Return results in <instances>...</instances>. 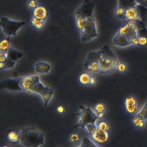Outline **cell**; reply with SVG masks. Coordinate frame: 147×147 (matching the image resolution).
<instances>
[{"label": "cell", "instance_id": "cell-1", "mask_svg": "<svg viewBox=\"0 0 147 147\" xmlns=\"http://www.w3.org/2000/svg\"><path fill=\"white\" fill-rule=\"evenodd\" d=\"M20 90L28 93L35 92L41 95L46 107L51 99L53 92L48 87L44 85L41 82L39 77L36 75L28 76L18 78Z\"/></svg>", "mask_w": 147, "mask_h": 147}, {"label": "cell", "instance_id": "cell-2", "mask_svg": "<svg viewBox=\"0 0 147 147\" xmlns=\"http://www.w3.org/2000/svg\"><path fill=\"white\" fill-rule=\"evenodd\" d=\"M75 25L82 42L86 43L95 40L98 35L94 16L75 17Z\"/></svg>", "mask_w": 147, "mask_h": 147}, {"label": "cell", "instance_id": "cell-3", "mask_svg": "<svg viewBox=\"0 0 147 147\" xmlns=\"http://www.w3.org/2000/svg\"><path fill=\"white\" fill-rule=\"evenodd\" d=\"M19 141L25 147H37L44 144V135L33 126L22 129L19 134Z\"/></svg>", "mask_w": 147, "mask_h": 147}, {"label": "cell", "instance_id": "cell-4", "mask_svg": "<svg viewBox=\"0 0 147 147\" xmlns=\"http://www.w3.org/2000/svg\"><path fill=\"white\" fill-rule=\"evenodd\" d=\"M99 49V60L100 68L99 74H110L114 71L112 61L116 57V55L110 47L107 45L104 46Z\"/></svg>", "mask_w": 147, "mask_h": 147}, {"label": "cell", "instance_id": "cell-5", "mask_svg": "<svg viewBox=\"0 0 147 147\" xmlns=\"http://www.w3.org/2000/svg\"><path fill=\"white\" fill-rule=\"evenodd\" d=\"M99 56V49L89 52L84 62V68L91 73L99 74L100 68Z\"/></svg>", "mask_w": 147, "mask_h": 147}, {"label": "cell", "instance_id": "cell-6", "mask_svg": "<svg viewBox=\"0 0 147 147\" xmlns=\"http://www.w3.org/2000/svg\"><path fill=\"white\" fill-rule=\"evenodd\" d=\"M25 24L23 21L12 20L6 17H2L0 26L4 33L7 36H15L18 30Z\"/></svg>", "mask_w": 147, "mask_h": 147}, {"label": "cell", "instance_id": "cell-7", "mask_svg": "<svg viewBox=\"0 0 147 147\" xmlns=\"http://www.w3.org/2000/svg\"><path fill=\"white\" fill-rule=\"evenodd\" d=\"M125 21L119 26L117 32L129 38L137 35L138 30L144 26L139 25L138 24V21L135 22Z\"/></svg>", "mask_w": 147, "mask_h": 147}, {"label": "cell", "instance_id": "cell-8", "mask_svg": "<svg viewBox=\"0 0 147 147\" xmlns=\"http://www.w3.org/2000/svg\"><path fill=\"white\" fill-rule=\"evenodd\" d=\"M123 105L125 112L129 116H134L138 112V101L134 95H130L125 96L123 100Z\"/></svg>", "mask_w": 147, "mask_h": 147}, {"label": "cell", "instance_id": "cell-9", "mask_svg": "<svg viewBox=\"0 0 147 147\" xmlns=\"http://www.w3.org/2000/svg\"><path fill=\"white\" fill-rule=\"evenodd\" d=\"M140 14L138 7L135 5L128 6L125 9L124 20L135 22L140 20Z\"/></svg>", "mask_w": 147, "mask_h": 147}, {"label": "cell", "instance_id": "cell-10", "mask_svg": "<svg viewBox=\"0 0 147 147\" xmlns=\"http://www.w3.org/2000/svg\"><path fill=\"white\" fill-rule=\"evenodd\" d=\"M95 131L90 134L92 140L100 144H104L110 140V134H109L96 127Z\"/></svg>", "mask_w": 147, "mask_h": 147}, {"label": "cell", "instance_id": "cell-11", "mask_svg": "<svg viewBox=\"0 0 147 147\" xmlns=\"http://www.w3.org/2000/svg\"><path fill=\"white\" fill-rule=\"evenodd\" d=\"M93 110L98 119H103L106 116L107 111L106 104L101 101L96 102L93 106Z\"/></svg>", "mask_w": 147, "mask_h": 147}, {"label": "cell", "instance_id": "cell-12", "mask_svg": "<svg viewBox=\"0 0 147 147\" xmlns=\"http://www.w3.org/2000/svg\"><path fill=\"white\" fill-rule=\"evenodd\" d=\"M129 38L116 32L112 38V42L116 47L119 48L125 47L130 45Z\"/></svg>", "mask_w": 147, "mask_h": 147}, {"label": "cell", "instance_id": "cell-13", "mask_svg": "<svg viewBox=\"0 0 147 147\" xmlns=\"http://www.w3.org/2000/svg\"><path fill=\"white\" fill-rule=\"evenodd\" d=\"M68 143L74 146H77L80 145L83 141V137L81 133L77 131H72L67 137Z\"/></svg>", "mask_w": 147, "mask_h": 147}, {"label": "cell", "instance_id": "cell-14", "mask_svg": "<svg viewBox=\"0 0 147 147\" xmlns=\"http://www.w3.org/2000/svg\"><path fill=\"white\" fill-rule=\"evenodd\" d=\"M33 17L38 20L45 21L48 16L47 9L43 5L38 6L33 9Z\"/></svg>", "mask_w": 147, "mask_h": 147}, {"label": "cell", "instance_id": "cell-15", "mask_svg": "<svg viewBox=\"0 0 147 147\" xmlns=\"http://www.w3.org/2000/svg\"><path fill=\"white\" fill-rule=\"evenodd\" d=\"M131 123L133 127L135 129L140 130L144 129L146 125V120L136 115L132 118Z\"/></svg>", "mask_w": 147, "mask_h": 147}, {"label": "cell", "instance_id": "cell-16", "mask_svg": "<svg viewBox=\"0 0 147 147\" xmlns=\"http://www.w3.org/2000/svg\"><path fill=\"white\" fill-rule=\"evenodd\" d=\"M94 125L101 130L110 134L112 130L111 124L109 122L103 119H98Z\"/></svg>", "mask_w": 147, "mask_h": 147}, {"label": "cell", "instance_id": "cell-17", "mask_svg": "<svg viewBox=\"0 0 147 147\" xmlns=\"http://www.w3.org/2000/svg\"><path fill=\"white\" fill-rule=\"evenodd\" d=\"M51 66L49 63L43 61H39L35 64L36 71L40 74L48 73L50 70Z\"/></svg>", "mask_w": 147, "mask_h": 147}, {"label": "cell", "instance_id": "cell-18", "mask_svg": "<svg viewBox=\"0 0 147 147\" xmlns=\"http://www.w3.org/2000/svg\"><path fill=\"white\" fill-rule=\"evenodd\" d=\"M91 74V73L87 71L80 73L77 77L79 84L83 86H88Z\"/></svg>", "mask_w": 147, "mask_h": 147}, {"label": "cell", "instance_id": "cell-19", "mask_svg": "<svg viewBox=\"0 0 147 147\" xmlns=\"http://www.w3.org/2000/svg\"><path fill=\"white\" fill-rule=\"evenodd\" d=\"M12 48V43L9 37H3L0 39V51L6 54Z\"/></svg>", "mask_w": 147, "mask_h": 147}, {"label": "cell", "instance_id": "cell-20", "mask_svg": "<svg viewBox=\"0 0 147 147\" xmlns=\"http://www.w3.org/2000/svg\"><path fill=\"white\" fill-rule=\"evenodd\" d=\"M23 55L22 53L12 48L6 53L7 59L16 62L22 57Z\"/></svg>", "mask_w": 147, "mask_h": 147}, {"label": "cell", "instance_id": "cell-21", "mask_svg": "<svg viewBox=\"0 0 147 147\" xmlns=\"http://www.w3.org/2000/svg\"><path fill=\"white\" fill-rule=\"evenodd\" d=\"M125 7L121 5H119L113 10L114 16L117 18L124 20Z\"/></svg>", "mask_w": 147, "mask_h": 147}, {"label": "cell", "instance_id": "cell-22", "mask_svg": "<svg viewBox=\"0 0 147 147\" xmlns=\"http://www.w3.org/2000/svg\"><path fill=\"white\" fill-rule=\"evenodd\" d=\"M45 22L32 17L30 24L32 27L35 29L40 30L43 28Z\"/></svg>", "mask_w": 147, "mask_h": 147}, {"label": "cell", "instance_id": "cell-23", "mask_svg": "<svg viewBox=\"0 0 147 147\" xmlns=\"http://www.w3.org/2000/svg\"><path fill=\"white\" fill-rule=\"evenodd\" d=\"M8 140L12 143H16L19 141V135L15 131H9L7 136Z\"/></svg>", "mask_w": 147, "mask_h": 147}, {"label": "cell", "instance_id": "cell-24", "mask_svg": "<svg viewBox=\"0 0 147 147\" xmlns=\"http://www.w3.org/2000/svg\"><path fill=\"white\" fill-rule=\"evenodd\" d=\"M136 115L146 120L147 119V99L142 107Z\"/></svg>", "mask_w": 147, "mask_h": 147}, {"label": "cell", "instance_id": "cell-25", "mask_svg": "<svg viewBox=\"0 0 147 147\" xmlns=\"http://www.w3.org/2000/svg\"><path fill=\"white\" fill-rule=\"evenodd\" d=\"M127 66L126 64L123 62L120 61L116 67L115 70L118 73L122 74L125 72L127 69Z\"/></svg>", "mask_w": 147, "mask_h": 147}, {"label": "cell", "instance_id": "cell-26", "mask_svg": "<svg viewBox=\"0 0 147 147\" xmlns=\"http://www.w3.org/2000/svg\"><path fill=\"white\" fill-rule=\"evenodd\" d=\"M57 113L60 115L65 114L67 111V107L64 105L60 104L58 105L56 108Z\"/></svg>", "mask_w": 147, "mask_h": 147}, {"label": "cell", "instance_id": "cell-27", "mask_svg": "<svg viewBox=\"0 0 147 147\" xmlns=\"http://www.w3.org/2000/svg\"><path fill=\"white\" fill-rule=\"evenodd\" d=\"M97 78L93 74H91L88 86L93 87L96 86L98 83Z\"/></svg>", "mask_w": 147, "mask_h": 147}, {"label": "cell", "instance_id": "cell-28", "mask_svg": "<svg viewBox=\"0 0 147 147\" xmlns=\"http://www.w3.org/2000/svg\"><path fill=\"white\" fill-rule=\"evenodd\" d=\"M27 5L30 9H34L38 6V2L37 0H28Z\"/></svg>", "mask_w": 147, "mask_h": 147}, {"label": "cell", "instance_id": "cell-29", "mask_svg": "<svg viewBox=\"0 0 147 147\" xmlns=\"http://www.w3.org/2000/svg\"><path fill=\"white\" fill-rule=\"evenodd\" d=\"M137 35L138 37L145 36L147 37V29L144 27L140 28L138 31Z\"/></svg>", "mask_w": 147, "mask_h": 147}, {"label": "cell", "instance_id": "cell-30", "mask_svg": "<svg viewBox=\"0 0 147 147\" xmlns=\"http://www.w3.org/2000/svg\"><path fill=\"white\" fill-rule=\"evenodd\" d=\"M130 45L133 46H137L138 45V38L137 35H134L129 38Z\"/></svg>", "mask_w": 147, "mask_h": 147}, {"label": "cell", "instance_id": "cell-31", "mask_svg": "<svg viewBox=\"0 0 147 147\" xmlns=\"http://www.w3.org/2000/svg\"><path fill=\"white\" fill-rule=\"evenodd\" d=\"M4 62L5 64V69L13 67L16 63V62L7 58Z\"/></svg>", "mask_w": 147, "mask_h": 147}, {"label": "cell", "instance_id": "cell-32", "mask_svg": "<svg viewBox=\"0 0 147 147\" xmlns=\"http://www.w3.org/2000/svg\"><path fill=\"white\" fill-rule=\"evenodd\" d=\"M138 38V45L144 46L147 45V37L145 36H140Z\"/></svg>", "mask_w": 147, "mask_h": 147}, {"label": "cell", "instance_id": "cell-33", "mask_svg": "<svg viewBox=\"0 0 147 147\" xmlns=\"http://www.w3.org/2000/svg\"><path fill=\"white\" fill-rule=\"evenodd\" d=\"M7 59L6 54L0 51V62H5Z\"/></svg>", "mask_w": 147, "mask_h": 147}, {"label": "cell", "instance_id": "cell-34", "mask_svg": "<svg viewBox=\"0 0 147 147\" xmlns=\"http://www.w3.org/2000/svg\"><path fill=\"white\" fill-rule=\"evenodd\" d=\"M138 3L142 6L147 7V0H136Z\"/></svg>", "mask_w": 147, "mask_h": 147}, {"label": "cell", "instance_id": "cell-35", "mask_svg": "<svg viewBox=\"0 0 147 147\" xmlns=\"http://www.w3.org/2000/svg\"><path fill=\"white\" fill-rule=\"evenodd\" d=\"M0 69L1 70L5 69V66L4 62H0Z\"/></svg>", "mask_w": 147, "mask_h": 147}, {"label": "cell", "instance_id": "cell-36", "mask_svg": "<svg viewBox=\"0 0 147 147\" xmlns=\"http://www.w3.org/2000/svg\"><path fill=\"white\" fill-rule=\"evenodd\" d=\"M2 147H9V146H7V145H4V146H2Z\"/></svg>", "mask_w": 147, "mask_h": 147}]
</instances>
